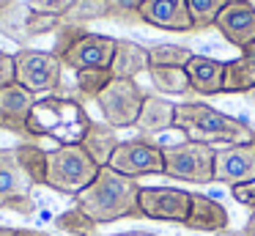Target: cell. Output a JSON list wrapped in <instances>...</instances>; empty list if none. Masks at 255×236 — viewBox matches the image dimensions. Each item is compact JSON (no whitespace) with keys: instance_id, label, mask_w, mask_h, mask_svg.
I'll return each instance as SVG.
<instances>
[{"instance_id":"cell-15","label":"cell","mask_w":255,"mask_h":236,"mask_svg":"<svg viewBox=\"0 0 255 236\" xmlns=\"http://www.w3.org/2000/svg\"><path fill=\"white\" fill-rule=\"evenodd\" d=\"M140 22L170 33H195L187 0H143Z\"/></svg>"},{"instance_id":"cell-8","label":"cell","mask_w":255,"mask_h":236,"mask_svg":"<svg viewBox=\"0 0 255 236\" xmlns=\"http://www.w3.org/2000/svg\"><path fill=\"white\" fill-rule=\"evenodd\" d=\"M33 187L30 176L19 168L14 148H0V209L30 217L36 212Z\"/></svg>"},{"instance_id":"cell-39","label":"cell","mask_w":255,"mask_h":236,"mask_svg":"<svg viewBox=\"0 0 255 236\" xmlns=\"http://www.w3.org/2000/svg\"><path fill=\"white\" fill-rule=\"evenodd\" d=\"M220 236H244V234H242V231H222Z\"/></svg>"},{"instance_id":"cell-21","label":"cell","mask_w":255,"mask_h":236,"mask_svg":"<svg viewBox=\"0 0 255 236\" xmlns=\"http://www.w3.org/2000/svg\"><path fill=\"white\" fill-rule=\"evenodd\" d=\"M118 132L113 129L110 124H105V121H91L88 132H85V137L80 140V146L88 151V157L94 159L99 168H107L110 165V157L116 154L118 148Z\"/></svg>"},{"instance_id":"cell-12","label":"cell","mask_w":255,"mask_h":236,"mask_svg":"<svg viewBox=\"0 0 255 236\" xmlns=\"http://www.w3.org/2000/svg\"><path fill=\"white\" fill-rule=\"evenodd\" d=\"M118 38L105 36V33H88L83 36L66 55L61 58L63 69L83 71V69H110L113 55H116Z\"/></svg>"},{"instance_id":"cell-11","label":"cell","mask_w":255,"mask_h":236,"mask_svg":"<svg viewBox=\"0 0 255 236\" xmlns=\"http://www.w3.org/2000/svg\"><path fill=\"white\" fill-rule=\"evenodd\" d=\"M255 179V143H236V146L217 148L214 157V181L228 187L247 184Z\"/></svg>"},{"instance_id":"cell-10","label":"cell","mask_w":255,"mask_h":236,"mask_svg":"<svg viewBox=\"0 0 255 236\" xmlns=\"http://www.w3.org/2000/svg\"><path fill=\"white\" fill-rule=\"evenodd\" d=\"M192 206V192L176 187H140L137 209L143 220L156 223H178L184 225Z\"/></svg>"},{"instance_id":"cell-16","label":"cell","mask_w":255,"mask_h":236,"mask_svg":"<svg viewBox=\"0 0 255 236\" xmlns=\"http://www.w3.org/2000/svg\"><path fill=\"white\" fill-rule=\"evenodd\" d=\"M189 77V91L200 96H217L225 85V60L209 58V55H192L184 66Z\"/></svg>"},{"instance_id":"cell-36","label":"cell","mask_w":255,"mask_h":236,"mask_svg":"<svg viewBox=\"0 0 255 236\" xmlns=\"http://www.w3.org/2000/svg\"><path fill=\"white\" fill-rule=\"evenodd\" d=\"M14 236H50V234H44V231H30V228H17Z\"/></svg>"},{"instance_id":"cell-26","label":"cell","mask_w":255,"mask_h":236,"mask_svg":"<svg viewBox=\"0 0 255 236\" xmlns=\"http://www.w3.org/2000/svg\"><path fill=\"white\" fill-rule=\"evenodd\" d=\"M192 49L181 44H151L148 47V66H187L192 58Z\"/></svg>"},{"instance_id":"cell-20","label":"cell","mask_w":255,"mask_h":236,"mask_svg":"<svg viewBox=\"0 0 255 236\" xmlns=\"http://www.w3.org/2000/svg\"><path fill=\"white\" fill-rule=\"evenodd\" d=\"M255 88V44L239 49L233 60H225V85L222 93H244Z\"/></svg>"},{"instance_id":"cell-35","label":"cell","mask_w":255,"mask_h":236,"mask_svg":"<svg viewBox=\"0 0 255 236\" xmlns=\"http://www.w3.org/2000/svg\"><path fill=\"white\" fill-rule=\"evenodd\" d=\"M242 234H244V236H255V212L250 214V220H247V225L242 228Z\"/></svg>"},{"instance_id":"cell-37","label":"cell","mask_w":255,"mask_h":236,"mask_svg":"<svg viewBox=\"0 0 255 236\" xmlns=\"http://www.w3.org/2000/svg\"><path fill=\"white\" fill-rule=\"evenodd\" d=\"M116 236H156V234H148V231H127V234H116Z\"/></svg>"},{"instance_id":"cell-3","label":"cell","mask_w":255,"mask_h":236,"mask_svg":"<svg viewBox=\"0 0 255 236\" xmlns=\"http://www.w3.org/2000/svg\"><path fill=\"white\" fill-rule=\"evenodd\" d=\"M176 129L184 135V140L206 143V146H214V143L236 146V143L253 140V126L250 124L203 102L176 104Z\"/></svg>"},{"instance_id":"cell-42","label":"cell","mask_w":255,"mask_h":236,"mask_svg":"<svg viewBox=\"0 0 255 236\" xmlns=\"http://www.w3.org/2000/svg\"><path fill=\"white\" fill-rule=\"evenodd\" d=\"M253 143H255V132H253Z\"/></svg>"},{"instance_id":"cell-40","label":"cell","mask_w":255,"mask_h":236,"mask_svg":"<svg viewBox=\"0 0 255 236\" xmlns=\"http://www.w3.org/2000/svg\"><path fill=\"white\" fill-rule=\"evenodd\" d=\"M247 99H250V104H253V107H255V88H253V91L247 93Z\"/></svg>"},{"instance_id":"cell-30","label":"cell","mask_w":255,"mask_h":236,"mask_svg":"<svg viewBox=\"0 0 255 236\" xmlns=\"http://www.w3.org/2000/svg\"><path fill=\"white\" fill-rule=\"evenodd\" d=\"M61 22H63L61 16L28 8V16H25V38H39V36H47V33H55Z\"/></svg>"},{"instance_id":"cell-27","label":"cell","mask_w":255,"mask_h":236,"mask_svg":"<svg viewBox=\"0 0 255 236\" xmlns=\"http://www.w3.org/2000/svg\"><path fill=\"white\" fill-rule=\"evenodd\" d=\"M231 0H187V8H189V16H192L195 30H209V27H214L220 11Z\"/></svg>"},{"instance_id":"cell-33","label":"cell","mask_w":255,"mask_h":236,"mask_svg":"<svg viewBox=\"0 0 255 236\" xmlns=\"http://www.w3.org/2000/svg\"><path fill=\"white\" fill-rule=\"evenodd\" d=\"M17 82V66H14V55L0 49V88H8Z\"/></svg>"},{"instance_id":"cell-2","label":"cell","mask_w":255,"mask_h":236,"mask_svg":"<svg viewBox=\"0 0 255 236\" xmlns=\"http://www.w3.org/2000/svg\"><path fill=\"white\" fill-rule=\"evenodd\" d=\"M91 121L94 118L88 115L80 99L50 93V96L36 99L28 118V129L33 140L50 137L58 146H77L88 132Z\"/></svg>"},{"instance_id":"cell-22","label":"cell","mask_w":255,"mask_h":236,"mask_svg":"<svg viewBox=\"0 0 255 236\" xmlns=\"http://www.w3.org/2000/svg\"><path fill=\"white\" fill-rule=\"evenodd\" d=\"M17 162L25 173L30 176L36 187H47V151L41 146H36L33 140H25L19 146H14Z\"/></svg>"},{"instance_id":"cell-18","label":"cell","mask_w":255,"mask_h":236,"mask_svg":"<svg viewBox=\"0 0 255 236\" xmlns=\"http://www.w3.org/2000/svg\"><path fill=\"white\" fill-rule=\"evenodd\" d=\"M134 129L140 135H162L167 129H176V104L167 102L165 96L145 93V102L140 107V115L134 121Z\"/></svg>"},{"instance_id":"cell-28","label":"cell","mask_w":255,"mask_h":236,"mask_svg":"<svg viewBox=\"0 0 255 236\" xmlns=\"http://www.w3.org/2000/svg\"><path fill=\"white\" fill-rule=\"evenodd\" d=\"M96 19H107V0H74V5L63 16V22L74 25H88Z\"/></svg>"},{"instance_id":"cell-24","label":"cell","mask_w":255,"mask_h":236,"mask_svg":"<svg viewBox=\"0 0 255 236\" xmlns=\"http://www.w3.org/2000/svg\"><path fill=\"white\" fill-rule=\"evenodd\" d=\"M52 223H55L58 231H63V234H69V236H96V234H99V225H96L94 220H91L83 209H77V206L61 212Z\"/></svg>"},{"instance_id":"cell-34","label":"cell","mask_w":255,"mask_h":236,"mask_svg":"<svg viewBox=\"0 0 255 236\" xmlns=\"http://www.w3.org/2000/svg\"><path fill=\"white\" fill-rule=\"evenodd\" d=\"M231 195L236 198L242 206H247L250 212H255V179L247 181V184H236L231 187Z\"/></svg>"},{"instance_id":"cell-4","label":"cell","mask_w":255,"mask_h":236,"mask_svg":"<svg viewBox=\"0 0 255 236\" xmlns=\"http://www.w3.org/2000/svg\"><path fill=\"white\" fill-rule=\"evenodd\" d=\"M99 173V165L83 146H55L47 151V187L61 195H80Z\"/></svg>"},{"instance_id":"cell-9","label":"cell","mask_w":255,"mask_h":236,"mask_svg":"<svg viewBox=\"0 0 255 236\" xmlns=\"http://www.w3.org/2000/svg\"><path fill=\"white\" fill-rule=\"evenodd\" d=\"M110 168L121 176L140 179V176H162L165 173V159H162V146L148 137H132L121 140L116 154L110 157Z\"/></svg>"},{"instance_id":"cell-23","label":"cell","mask_w":255,"mask_h":236,"mask_svg":"<svg viewBox=\"0 0 255 236\" xmlns=\"http://www.w3.org/2000/svg\"><path fill=\"white\" fill-rule=\"evenodd\" d=\"M148 77L156 91L165 96H184L189 91L187 69L181 66H148Z\"/></svg>"},{"instance_id":"cell-17","label":"cell","mask_w":255,"mask_h":236,"mask_svg":"<svg viewBox=\"0 0 255 236\" xmlns=\"http://www.w3.org/2000/svg\"><path fill=\"white\" fill-rule=\"evenodd\" d=\"M228 209L222 206L220 201L209 195H200V192H192V206H189V217H187V228L189 231H203V234H222L228 231Z\"/></svg>"},{"instance_id":"cell-38","label":"cell","mask_w":255,"mask_h":236,"mask_svg":"<svg viewBox=\"0 0 255 236\" xmlns=\"http://www.w3.org/2000/svg\"><path fill=\"white\" fill-rule=\"evenodd\" d=\"M17 234V228H3V225H0V236H14Z\"/></svg>"},{"instance_id":"cell-6","label":"cell","mask_w":255,"mask_h":236,"mask_svg":"<svg viewBox=\"0 0 255 236\" xmlns=\"http://www.w3.org/2000/svg\"><path fill=\"white\" fill-rule=\"evenodd\" d=\"M14 66H17V85H22L33 96H50L61 88L63 63L52 52L22 47L19 52H14Z\"/></svg>"},{"instance_id":"cell-29","label":"cell","mask_w":255,"mask_h":236,"mask_svg":"<svg viewBox=\"0 0 255 236\" xmlns=\"http://www.w3.org/2000/svg\"><path fill=\"white\" fill-rule=\"evenodd\" d=\"M88 25H74V22H61L55 30V44H52L50 52L55 55V58H63V55L69 52V49L74 47V44L80 41L83 36H88Z\"/></svg>"},{"instance_id":"cell-19","label":"cell","mask_w":255,"mask_h":236,"mask_svg":"<svg viewBox=\"0 0 255 236\" xmlns=\"http://www.w3.org/2000/svg\"><path fill=\"white\" fill-rule=\"evenodd\" d=\"M110 71L118 80H134L137 74L148 71V47H143L137 41H129V38H118Z\"/></svg>"},{"instance_id":"cell-14","label":"cell","mask_w":255,"mask_h":236,"mask_svg":"<svg viewBox=\"0 0 255 236\" xmlns=\"http://www.w3.org/2000/svg\"><path fill=\"white\" fill-rule=\"evenodd\" d=\"M214 30L231 47H236V49L250 47V44H255V8L247 0H242V3H228L220 11V16H217Z\"/></svg>"},{"instance_id":"cell-32","label":"cell","mask_w":255,"mask_h":236,"mask_svg":"<svg viewBox=\"0 0 255 236\" xmlns=\"http://www.w3.org/2000/svg\"><path fill=\"white\" fill-rule=\"evenodd\" d=\"M74 5V0H28L30 11H41V14H52V16H66V11Z\"/></svg>"},{"instance_id":"cell-1","label":"cell","mask_w":255,"mask_h":236,"mask_svg":"<svg viewBox=\"0 0 255 236\" xmlns=\"http://www.w3.org/2000/svg\"><path fill=\"white\" fill-rule=\"evenodd\" d=\"M137 195H140L137 179L121 176L118 170H113L107 165V168H99L96 179L80 195H74V206L83 209L96 225H107V223H118V220L140 217Z\"/></svg>"},{"instance_id":"cell-13","label":"cell","mask_w":255,"mask_h":236,"mask_svg":"<svg viewBox=\"0 0 255 236\" xmlns=\"http://www.w3.org/2000/svg\"><path fill=\"white\" fill-rule=\"evenodd\" d=\"M33 104H36V96L30 91H25L22 85H17V82L8 88H0V129L22 137V140H33L28 129Z\"/></svg>"},{"instance_id":"cell-5","label":"cell","mask_w":255,"mask_h":236,"mask_svg":"<svg viewBox=\"0 0 255 236\" xmlns=\"http://www.w3.org/2000/svg\"><path fill=\"white\" fill-rule=\"evenodd\" d=\"M214 146L195 140L162 146V159H165V173L162 176L187 181V184H209V181H214Z\"/></svg>"},{"instance_id":"cell-25","label":"cell","mask_w":255,"mask_h":236,"mask_svg":"<svg viewBox=\"0 0 255 236\" xmlns=\"http://www.w3.org/2000/svg\"><path fill=\"white\" fill-rule=\"evenodd\" d=\"M110 82H113V71L110 69H83V71H74V85H77L80 102H83V99H94V102H96V96H99Z\"/></svg>"},{"instance_id":"cell-31","label":"cell","mask_w":255,"mask_h":236,"mask_svg":"<svg viewBox=\"0 0 255 236\" xmlns=\"http://www.w3.org/2000/svg\"><path fill=\"white\" fill-rule=\"evenodd\" d=\"M140 5H143V0H107V19L124 22V25H137Z\"/></svg>"},{"instance_id":"cell-7","label":"cell","mask_w":255,"mask_h":236,"mask_svg":"<svg viewBox=\"0 0 255 236\" xmlns=\"http://www.w3.org/2000/svg\"><path fill=\"white\" fill-rule=\"evenodd\" d=\"M143 102H145L143 88L134 80H118V77H113L110 85L96 96L102 118H105V124H110L113 129H129V126H134Z\"/></svg>"},{"instance_id":"cell-41","label":"cell","mask_w":255,"mask_h":236,"mask_svg":"<svg viewBox=\"0 0 255 236\" xmlns=\"http://www.w3.org/2000/svg\"><path fill=\"white\" fill-rule=\"evenodd\" d=\"M247 3H250V5H253V8H255V0H247Z\"/></svg>"}]
</instances>
